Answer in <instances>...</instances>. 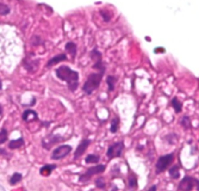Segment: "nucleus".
I'll return each instance as SVG.
<instances>
[{
  "instance_id": "1",
  "label": "nucleus",
  "mask_w": 199,
  "mask_h": 191,
  "mask_svg": "<svg viewBox=\"0 0 199 191\" xmlns=\"http://www.w3.org/2000/svg\"><path fill=\"white\" fill-rule=\"evenodd\" d=\"M56 75L59 79L67 81L71 91H75L79 85V73L71 69L67 66H61L56 69Z\"/></svg>"
},
{
  "instance_id": "2",
  "label": "nucleus",
  "mask_w": 199,
  "mask_h": 191,
  "mask_svg": "<svg viewBox=\"0 0 199 191\" xmlns=\"http://www.w3.org/2000/svg\"><path fill=\"white\" fill-rule=\"evenodd\" d=\"M102 75L104 73H92L88 75L86 83L84 84V92L86 95H92L94 92V90H97L99 87L100 83H101V79H102Z\"/></svg>"
},
{
  "instance_id": "3",
  "label": "nucleus",
  "mask_w": 199,
  "mask_h": 191,
  "mask_svg": "<svg viewBox=\"0 0 199 191\" xmlns=\"http://www.w3.org/2000/svg\"><path fill=\"white\" fill-rule=\"evenodd\" d=\"M173 161H174V154L173 153H169V154L160 157L157 159V161H156V165H155V172L157 175H161L162 172L167 171L171 167Z\"/></svg>"
},
{
  "instance_id": "4",
  "label": "nucleus",
  "mask_w": 199,
  "mask_h": 191,
  "mask_svg": "<svg viewBox=\"0 0 199 191\" xmlns=\"http://www.w3.org/2000/svg\"><path fill=\"white\" fill-rule=\"evenodd\" d=\"M199 190V181L193 178V177H190V176H185L181 182L179 183V187L178 189L179 191H191L193 188H196Z\"/></svg>"
},
{
  "instance_id": "5",
  "label": "nucleus",
  "mask_w": 199,
  "mask_h": 191,
  "mask_svg": "<svg viewBox=\"0 0 199 191\" xmlns=\"http://www.w3.org/2000/svg\"><path fill=\"white\" fill-rule=\"evenodd\" d=\"M123 149H124V142L123 141H119V142H116L113 145H111L106 152V155L108 159H113V158H118L122 155L123 153Z\"/></svg>"
},
{
  "instance_id": "6",
  "label": "nucleus",
  "mask_w": 199,
  "mask_h": 191,
  "mask_svg": "<svg viewBox=\"0 0 199 191\" xmlns=\"http://www.w3.org/2000/svg\"><path fill=\"white\" fill-rule=\"evenodd\" d=\"M105 165H97L94 167H90L87 169V171L80 176V182H88L94 175H99V173H102L105 171Z\"/></svg>"
},
{
  "instance_id": "7",
  "label": "nucleus",
  "mask_w": 199,
  "mask_h": 191,
  "mask_svg": "<svg viewBox=\"0 0 199 191\" xmlns=\"http://www.w3.org/2000/svg\"><path fill=\"white\" fill-rule=\"evenodd\" d=\"M71 152H72V147H71V146H67V145L60 146V147H57L56 149H54V152H53V154H51V158H53L54 160H60V159L67 157Z\"/></svg>"
},
{
  "instance_id": "8",
  "label": "nucleus",
  "mask_w": 199,
  "mask_h": 191,
  "mask_svg": "<svg viewBox=\"0 0 199 191\" xmlns=\"http://www.w3.org/2000/svg\"><path fill=\"white\" fill-rule=\"evenodd\" d=\"M88 145H90V140H88V139H84V140L80 142V145L76 147V151H75V153H74V158H75V159L80 158V157L85 153V151H86V148L88 147Z\"/></svg>"
},
{
  "instance_id": "9",
  "label": "nucleus",
  "mask_w": 199,
  "mask_h": 191,
  "mask_svg": "<svg viewBox=\"0 0 199 191\" xmlns=\"http://www.w3.org/2000/svg\"><path fill=\"white\" fill-rule=\"evenodd\" d=\"M23 65H24V67H25V69H26L27 72L33 73V72H36V69L38 68L39 61H38V60H24Z\"/></svg>"
},
{
  "instance_id": "10",
  "label": "nucleus",
  "mask_w": 199,
  "mask_h": 191,
  "mask_svg": "<svg viewBox=\"0 0 199 191\" xmlns=\"http://www.w3.org/2000/svg\"><path fill=\"white\" fill-rule=\"evenodd\" d=\"M37 117H38L37 112L33 111V110H31V109H27V110H25L23 112V119L25 122H32V121L37 119Z\"/></svg>"
},
{
  "instance_id": "11",
  "label": "nucleus",
  "mask_w": 199,
  "mask_h": 191,
  "mask_svg": "<svg viewBox=\"0 0 199 191\" xmlns=\"http://www.w3.org/2000/svg\"><path fill=\"white\" fill-rule=\"evenodd\" d=\"M65 60H67L66 54H59V55L54 56L53 59H50V60L48 61L47 66H48V67H51V66H54V65H56V63H59V62H62V61H65Z\"/></svg>"
},
{
  "instance_id": "12",
  "label": "nucleus",
  "mask_w": 199,
  "mask_h": 191,
  "mask_svg": "<svg viewBox=\"0 0 199 191\" xmlns=\"http://www.w3.org/2000/svg\"><path fill=\"white\" fill-rule=\"evenodd\" d=\"M66 50H67V53L71 55V56H75L76 55V53H78V48H76V44L74 43V42H68L67 44H66Z\"/></svg>"
},
{
  "instance_id": "13",
  "label": "nucleus",
  "mask_w": 199,
  "mask_h": 191,
  "mask_svg": "<svg viewBox=\"0 0 199 191\" xmlns=\"http://www.w3.org/2000/svg\"><path fill=\"white\" fill-rule=\"evenodd\" d=\"M24 145V140L20 137V139H17V140H11L10 143H8V148L10 149H17L19 147H22Z\"/></svg>"
},
{
  "instance_id": "14",
  "label": "nucleus",
  "mask_w": 199,
  "mask_h": 191,
  "mask_svg": "<svg viewBox=\"0 0 199 191\" xmlns=\"http://www.w3.org/2000/svg\"><path fill=\"white\" fill-rule=\"evenodd\" d=\"M49 140H50V141H48V143H42L43 147L50 148L54 143H56V142H59V141H62V137H61V136H57V135H54V136H49Z\"/></svg>"
},
{
  "instance_id": "15",
  "label": "nucleus",
  "mask_w": 199,
  "mask_h": 191,
  "mask_svg": "<svg viewBox=\"0 0 199 191\" xmlns=\"http://www.w3.org/2000/svg\"><path fill=\"white\" fill-rule=\"evenodd\" d=\"M171 104H172V106L174 107V111H175L177 113L181 112V110H183V104H181V101H179V99H178L177 97H174V98L172 99Z\"/></svg>"
},
{
  "instance_id": "16",
  "label": "nucleus",
  "mask_w": 199,
  "mask_h": 191,
  "mask_svg": "<svg viewBox=\"0 0 199 191\" xmlns=\"http://www.w3.org/2000/svg\"><path fill=\"white\" fill-rule=\"evenodd\" d=\"M54 169H56L55 165H45V166H43V167L39 170V173H41L42 176H49V175L53 172Z\"/></svg>"
},
{
  "instance_id": "17",
  "label": "nucleus",
  "mask_w": 199,
  "mask_h": 191,
  "mask_svg": "<svg viewBox=\"0 0 199 191\" xmlns=\"http://www.w3.org/2000/svg\"><path fill=\"white\" fill-rule=\"evenodd\" d=\"M168 172H169V176L173 178V179H178L180 177V173H179V167L178 166H172L168 169Z\"/></svg>"
},
{
  "instance_id": "18",
  "label": "nucleus",
  "mask_w": 199,
  "mask_h": 191,
  "mask_svg": "<svg viewBox=\"0 0 199 191\" xmlns=\"http://www.w3.org/2000/svg\"><path fill=\"white\" fill-rule=\"evenodd\" d=\"M99 159H100L99 155H97V154H90V155L86 157L85 161H86V164H97L99 161Z\"/></svg>"
},
{
  "instance_id": "19",
  "label": "nucleus",
  "mask_w": 199,
  "mask_h": 191,
  "mask_svg": "<svg viewBox=\"0 0 199 191\" xmlns=\"http://www.w3.org/2000/svg\"><path fill=\"white\" fill-rule=\"evenodd\" d=\"M118 128H119V119H118V117H114L113 119H112V122H111V128H110V130H111V133H117L118 131Z\"/></svg>"
},
{
  "instance_id": "20",
  "label": "nucleus",
  "mask_w": 199,
  "mask_h": 191,
  "mask_svg": "<svg viewBox=\"0 0 199 191\" xmlns=\"http://www.w3.org/2000/svg\"><path fill=\"white\" fill-rule=\"evenodd\" d=\"M116 78L112 77V75H108L107 79H106V83H107V86H108V91H113L114 90V84H116Z\"/></svg>"
},
{
  "instance_id": "21",
  "label": "nucleus",
  "mask_w": 199,
  "mask_h": 191,
  "mask_svg": "<svg viewBox=\"0 0 199 191\" xmlns=\"http://www.w3.org/2000/svg\"><path fill=\"white\" fill-rule=\"evenodd\" d=\"M22 181V175L20 173H13L10 178V184L11 185H16L17 183H19Z\"/></svg>"
},
{
  "instance_id": "22",
  "label": "nucleus",
  "mask_w": 199,
  "mask_h": 191,
  "mask_svg": "<svg viewBox=\"0 0 199 191\" xmlns=\"http://www.w3.org/2000/svg\"><path fill=\"white\" fill-rule=\"evenodd\" d=\"M129 187L131 188V189H136L137 188V177H136V175H130V177H129Z\"/></svg>"
},
{
  "instance_id": "23",
  "label": "nucleus",
  "mask_w": 199,
  "mask_h": 191,
  "mask_svg": "<svg viewBox=\"0 0 199 191\" xmlns=\"http://www.w3.org/2000/svg\"><path fill=\"white\" fill-rule=\"evenodd\" d=\"M93 68H94V69H99L100 73H105V65H104L102 60H98V61H96V63H94Z\"/></svg>"
},
{
  "instance_id": "24",
  "label": "nucleus",
  "mask_w": 199,
  "mask_h": 191,
  "mask_svg": "<svg viewBox=\"0 0 199 191\" xmlns=\"http://www.w3.org/2000/svg\"><path fill=\"white\" fill-rule=\"evenodd\" d=\"M180 124H181L184 128H186V129L191 128V121H190V117H189V116H184V117L181 118V121H180Z\"/></svg>"
},
{
  "instance_id": "25",
  "label": "nucleus",
  "mask_w": 199,
  "mask_h": 191,
  "mask_svg": "<svg viewBox=\"0 0 199 191\" xmlns=\"http://www.w3.org/2000/svg\"><path fill=\"white\" fill-rule=\"evenodd\" d=\"M10 12H11L10 7H8L6 4L0 2V14H1V16H6V14H8Z\"/></svg>"
},
{
  "instance_id": "26",
  "label": "nucleus",
  "mask_w": 199,
  "mask_h": 191,
  "mask_svg": "<svg viewBox=\"0 0 199 191\" xmlns=\"http://www.w3.org/2000/svg\"><path fill=\"white\" fill-rule=\"evenodd\" d=\"M30 43H31V46L37 47V46H41V44H42V40H41V37H39V36L35 35V36H32V37H31Z\"/></svg>"
},
{
  "instance_id": "27",
  "label": "nucleus",
  "mask_w": 199,
  "mask_h": 191,
  "mask_svg": "<svg viewBox=\"0 0 199 191\" xmlns=\"http://www.w3.org/2000/svg\"><path fill=\"white\" fill-rule=\"evenodd\" d=\"M7 136H8L7 130H6V129H1V130H0V145H2V143L6 142Z\"/></svg>"
},
{
  "instance_id": "28",
  "label": "nucleus",
  "mask_w": 199,
  "mask_h": 191,
  "mask_svg": "<svg viewBox=\"0 0 199 191\" xmlns=\"http://www.w3.org/2000/svg\"><path fill=\"white\" fill-rule=\"evenodd\" d=\"M96 187L97 188H99V189H105V187H106V183H105V181H104V178H97L96 179Z\"/></svg>"
},
{
  "instance_id": "29",
  "label": "nucleus",
  "mask_w": 199,
  "mask_h": 191,
  "mask_svg": "<svg viewBox=\"0 0 199 191\" xmlns=\"http://www.w3.org/2000/svg\"><path fill=\"white\" fill-rule=\"evenodd\" d=\"M100 14H101L102 19H104L106 23H107V22H110V19H111V14H108V12H107V11L101 10V11H100Z\"/></svg>"
},
{
  "instance_id": "30",
  "label": "nucleus",
  "mask_w": 199,
  "mask_h": 191,
  "mask_svg": "<svg viewBox=\"0 0 199 191\" xmlns=\"http://www.w3.org/2000/svg\"><path fill=\"white\" fill-rule=\"evenodd\" d=\"M91 57H92V59H96V61H98V60H101V54H100L97 49H93L92 53H91Z\"/></svg>"
},
{
  "instance_id": "31",
  "label": "nucleus",
  "mask_w": 199,
  "mask_h": 191,
  "mask_svg": "<svg viewBox=\"0 0 199 191\" xmlns=\"http://www.w3.org/2000/svg\"><path fill=\"white\" fill-rule=\"evenodd\" d=\"M148 191H157V190H156V185H153V187H150Z\"/></svg>"
},
{
  "instance_id": "32",
  "label": "nucleus",
  "mask_w": 199,
  "mask_h": 191,
  "mask_svg": "<svg viewBox=\"0 0 199 191\" xmlns=\"http://www.w3.org/2000/svg\"><path fill=\"white\" fill-rule=\"evenodd\" d=\"M1 113H2V106L0 105V115H1Z\"/></svg>"
},
{
  "instance_id": "33",
  "label": "nucleus",
  "mask_w": 199,
  "mask_h": 191,
  "mask_svg": "<svg viewBox=\"0 0 199 191\" xmlns=\"http://www.w3.org/2000/svg\"><path fill=\"white\" fill-rule=\"evenodd\" d=\"M1 87H2V84H1V80H0V90H1Z\"/></svg>"
}]
</instances>
